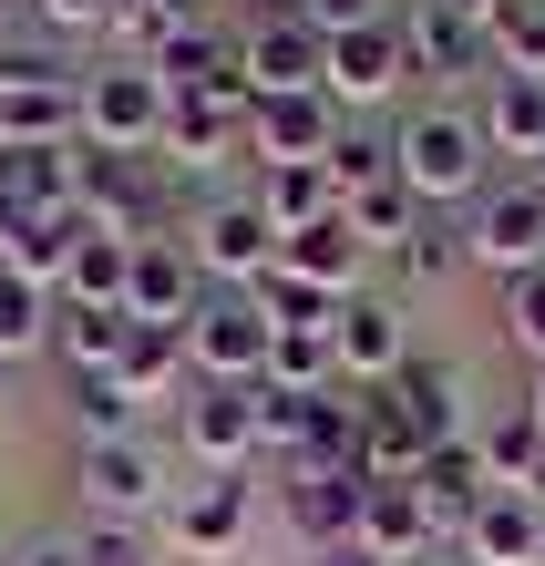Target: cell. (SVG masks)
<instances>
[{"label":"cell","instance_id":"7bdbcfd3","mask_svg":"<svg viewBox=\"0 0 545 566\" xmlns=\"http://www.w3.org/2000/svg\"><path fill=\"white\" fill-rule=\"evenodd\" d=\"M11 566H83V546L73 536H31V546H11Z\"/></svg>","mask_w":545,"mask_h":566},{"label":"cell","instance_id":"4316f807","mask_svg":"<svg viewBox=\"0 0 545 566\" xmlns=\"http://www.w3.org/2000/svg\"><path fill=\"white\" fill-rule=\"evenodd\" d=\"M258 207H268V227L279 238H298V227H319V217H339V186H329V165H258Z\"/></svg>","mask_w":545,"mask_h":566},{"label":"cell","instance_id":"ee69618b","mask_svg":"<svg viewBox=\"0 0 545 566\" xmlns=\"http://www.w3.org/2000/svg\"><path fill=\"white\" fill-rule=\"evenodd\" d=\"M310 566H381V556H360V546H319Z\"/></svg>","mask_w":545,"mask_h":566},{"label":"cell","instance_id":"277c9868","mask_svg":"<svg viewBox=\"0 0 545 566\" xmlns=\"http://www.w3.org/2000/svg\"><path fill=\"white\" fill-rule=\"evenodd\" d=\"M73 207L93 227H114V238H176V227H165V155H104V145H83Z\"/></svg>","mask_w":545,"mask_h":566},{"label":"cell","instance_id":"30bf717a","mask_svg":"<svg viewBox=\"0 0 545 566\" xmlns=\"http://www.w3.org/2000/svg\"><path fill=\"white\" fill-rule=\"evenodd\" d=\"M279 505L298 525V546H350L360 536V505H370V474L360 463H289V484H279Z\"/></svg>","mask_w":545,"mask_h":566},{"label":"cell","instance_id":"484cf974","mask_svg":"<svg viewBox=\"0 0 545 566\" xmlns=\"http://www.w3.org/2000/svg\"><path fill=\"white\" fill-rule=\"evenodd\" d=\"M134 340V319L124 310H93V298H52V350H62V381L73 371H114Z\"/></svg>","mask_w":545,"mask_h":566},{"label":"cell","instance_id":"6da1fadb","mask_svg":"<svg viewBox=\"0 0 545 566\" xmlns=\"http://www.w3.org/2000/svg\"><path fill=\"white\" fill-rule=\"evenodd\" d=\"M391 176L422 196V207H473L494 186V145H484V114L473 104H412L391 124Z\"/></svg>","mask_w":545,"mask_h":566},{"label":"cell","instance_id":"d4e9b609","mask_svg":"<svg viewBox=\"0 0 545 566\" xmlns=\"http://www.w3.org/2000/svg\"><path fill=\"white\" fill-rule=\"evenodd\" d=\"M73 165H83V145H0V217L73 207Z\"/></svg>","mask_w":545,"mask_h":566},{"label":"cell","instance_id":"db71d44e","mask_svg":"<svg viewBox=\"0 0 545 566\" xmlns=\"http://www.w3.org/2000/svg\"><path fill=\"white\" fill-rule=\"evenodd\" d=\"M248 11H258V0H248Z\"/></svg>","mask_w":545,"mask_h":566},{"label":"cell","instance_id":"d6986e66","mask_svg":"<svg viewBox=\"0 0 545 566\" xmlns=\"http://www.w3.org/2000/svg\"><path fill=\"white\" fill-rule=\"evenodd\" d=\"M545 546V494L535 484H494L463 525V566H535Z\"/></svg>","mask_w":545,"mask_h":566},{"label":"cell","instance_id":"bcb514c9","mask_svg":"<svg viewBox=\"0 0 545 566\" xmlns=\"http://www.w3.org/2000/svg\"><path fill=\"white\" fill-rule=\"evenodd\" d=\"M453 11H473V21H484V11H494V0H453Z\"/></svg>","mask_w":545,"mask_h":566},{"label":"cell","instance_id":"8992f818","mask_svg":"<svg viewBox=\"0 0 545 566\" xmlns=\"http://www.w3.org/2000/svg\"><path fill=\"white\" fill-rule=\"evenodd\" d=\"M463 238H473V269L535 279V269H545V186H535V176H494V186L463 207Z\"/></svg>","mask_w":545,"mask_h":566},{"label":"cell","instance_id":"ba28073f","mask_svg":"<svg viewBox=\"0 0 545 566\" xmlns=\"http://www.w3.org/2000/svg\"><path fill=\"white\" fill-rule=\"evenodd\" d=\"M207 269H196V248L186 238H134V279H124V319H145V329H186L196 310H207Z\"/></svg>","mask_w":545,"mask_h":566},{"label":"cell","instance_id":"d6a6232c","mask_svg":"<svg viewBox=\"0 0 545 566\" xmlns=\"http://www.w3.org/2000/svg\"><path fill=\"white\" fill-rule=\"evenodd\" d=\"M124 279H134V238H114V227H93L73 279H62L52 298H93V310H124Z\"/></svg>","mask_w":545,"mask_h":566},{"label":"cell","instance_id":"74e56055","mask_svg":"<svg viewBox=\"0 0 545 566\" xmlns=\"http://www.w3.org/2000/svg\"><path fill=\"white\" fill-rule=\"evenodd\" d=\"M391 176V135L381 124H339V145H329V186H339V207H350L360 186H381Z\"/></svg>","mask_w":545,"mask_h":566},{"label":"cell","instance_id":"4fadbf2b","mask_svg":"<svg viewBox=\"0 0 545 566\" xmlns=\"http://www.w3.org/2000/svg\"><path fill=\"white\" fill-rule=\"evenodd\" d=\"M83 505L124 515V525H145V515L176 505V484H165V463H155L145 432H134V443H83Z\"/></svg>","mask_w":545,"mask_h":566},{"label":"cell","instance_id":"836d02e7","mask_svg":"<svg viewBox=\"0 0 545 566\" xmlns=\"http://www.w3.org/2000/svg\"><path fill=\"white\" fill-rule=\"evenodd\" d=\"M484 42H494V73H535L545 83V0H494Z\"/></svg>","mask_w":545,"mask_h":566},{"label":"cell","instance_id":"9c48e42d","mask_svg":"<svg viewBox=\"0 0 545 566\" xmlns=\"http://www.w3.org/2000/svg\"><path fill=\"white\" fill-rule=\"evenodd\" d=\"M176 432H186V453L207 463V474H248V453H268L258 443V381H196Z\"/></svg>","mask_w":545,"mask_h":566},{"label":"cell","instance_id":"44dd1931","mask_svg":"<svg viewBox=\"0 0 545 566\" xmlns=\"http://www.w3.org/2000/svg\"><path fill=\"white\" fill-rule=\"evenodd\" d=\"M237 145H248V104H207V93H176L165 104V145H155L165 165H227Z\"/></svg>","mask_w":545,"mask_h":566},{"label":"cell","instance_id":"f6af8a7d","mask_svg":"<svg viewBox=\"0 0 545 566\" xmlns=\"http://www.w3.org/2000/svg\"><path fill=\"white\" fill-rule=\"evenodd\" d=\"M525 402H535V422H545V360H535V391H525Z\"/></svg>","mask_w":545,"mask_h":566},{"label":"cell","instance_id":"7c38bea8","mask_svg":"<svg viewBox=\"0 0 545 566\" xmlns=\"http://www.w3.org/2000/svg\"><path fill=\"white\" fill-rule=\"evenodd\" d=\"M339 114L329 93H258L248 104V155L258 165H329V145H339Z\"/></svg>","mask_w":545,"mask_h":566},{"label":"cell","instance_id":"d590c367","mask_svg":"<svg viewBox=\"0 0 545 566\" xmlns=\"http://www.w3.org/2000/svg\"><path fill=\"white\" fill-rule=\"evenodd\" d=\"M42 340H52V289L21 279V269H0V360H21Z\"/></svg>","mask_w":545,"mask_h":566},{"label":"cell","instance_id":"7402d4cb","mask_svg":"<svg viewBox=\"0 0 545 566\" xmlns=\"http://www.w3.org/2000/svg\"><path fill=\"white\" fill-rule=\"evenodd\" d=\"M412 484H422V505H432V525H442V536H463V525H473V505L494 494V474H484V443H473V432H463V443H432Z\"/></svg>","mask_w":545,"mask_h":566},{"label":"cell","instance_id":"ffe728a7","mask_svg":"<svg viewBox=\"0 0 545 566\" xmlns=\"http://www.w3.org/2000/svg\"><path fill=\"white\" fill-rule=\"evenodd\" d=\"M360 556H381V566H432V546H442V525H432V505H422V484H370V505H360V536H350Z\"/></svg>","mask_w":545,"mask_h":566},{"label":"cell","instance_id":"5bb4252c","mask_svg":"<svg viewBox=\"0 0 545 566\" xmlns=\"http://www.w3.org/2000/svg\"><path fill=\"white\" fill-rule=\"evenodd\" d=\"M329 340H339V381H360V391H381L401 360H412V319H401V298L381 289H360V298H339V319H329Z\"/></svg>","mask_w":545,"mask_h":566},{"label":"cell","instance_id":"60d3db41","mask_svg":"<svg viewBox=\"0 0 545 566\" xmlns=\"http://www.w3.org/2000/svg\"><path fill=\"white\" fill-rule=\"evenodd\" d=\"M21 21L52 31V42H73V31H104L114 21V0H21Z\"/></svg>","mask_w":545,"mask_h":566},{"label":"cell","instance_id":"f5cc1de1","mask_svg":"<svg viewBox=\"0 0 545 566\" xmlns=\"http://www.w3.org/2000/svg\"><path fill=\"white\" fill-rule=\"evenodd\" d=\"M0 566H11V556H0Z\"/></svg>","mask_w":545,"mask_h":566},{"label":"cell","instance_id":"4dcf8cb0","mask_svg":"<svg viewBox=\"0 0 545 566\" xmlns=\"http://www.w3.org/2000/svg\"><path fill=\"white\" fill-rule=\"evenodd\" d=\"M473 443H484V474H494V484H535V474H545V422H535V402L494 412Z\"/></svg>","mask_w":545,"mask_h":566},{"label":"cell","instance_id":"c3c4849f","mask_svg":"<svg viewBox=\"0 0 545 566\" xmlns=\"http://www.w3.org/2000/svg\"><path fill=\"white\" fill-rule=\"evenodd\" d=\"M0 391H11V360H0Z\"/></svg>","mask_w":545,"mask_h":566},{"label":"cell","instance_id":"f907efd6","mask_svg":"<svg viewBox=\"0 0 545 566\" xmlns=\"http://www.w3.org/2000/svg\"><path fill=\"white\" fill-rule=\"evenodd\" d=\"M535 566H545V546H535Z\"/></svg>","mask_w":545,"mask_h":566},{"label":"cell","instance_id":"816d5d0a","mask_svg":"<svg viewBox=\"0 0 545 566\" xmlns=\"http://www.w3.org/2000/svg\"><path fill=\"white\" fill-rule=\"evenodd\" d=\"M535 494H545V474H535Z\"/></svg>","mask_w":545,"mask_h":566},{"label":"cell","instance_id":"f1b7e54d","mask_svg":"<svg viewBox=\"0 0 545 566\" xmlns=\"http://www.w3.org/2000/svg\"><path fill=\"white\" fill-rule=\"evenodd\" d=\"M339 217H350V238H360L370 258H381V248L401 258V248H412V227H422V196L401 186V176H381V186H360V196H350Z\"/></svg>","mask_w":545,"mask_h":566},{"label":"cell","instance_id":"e575fe53","mask_svg":"<svg viewBox=\"0 0 545 566\" xmlns=\"http://www.w3.org/2000/svg\"><path fill=\"white\" fill-rule=\"evenodd\" d=\"M268 391H339V340H329V329H279Z\"/></svg>","mask_w":545,"mask_h":566},{"label":"cell","instance_id":"ac0fdd59","mask_svg":"<svg viewBox=\"0 0 545 566\" xmlns=\"http://www.w3.org/2000/svg\"><path fill=\"white\" fill-rule=\"evenodd\" d=\"M381 402L422 432V453H432V443H463V432H473V422H463V371H453V360H432V350L401 360V371L381 381Z\"/></svg>","mask_w":545,"mask_h":566},{"label":"cell","instance_id":"9a60e30c","mask_svg":"<svg viewBox=\"0 0 545 566\" xmlns=\"http://www.w3.org/2000/svg\"><path fill=\"white\" fill-rule=\"evenodd\" d=\"M165 546L196 556V566H217L248 546V474H207V484H186L176 505H165Z\"/></svg>","mask_w":545,"mask_h":566},{"label":"cell","instance_id":"e0dca14e","mask_svg":"<svg viewBox=\"0 0 545 566\" xmlns=\"http://www.w3.org/2000/svg\"><path fill=\"white\" fill-rule=\"evenodd\" d=\"M83 238H93L83 207H21V217H0V269L62 289V279H73V258H83Z\"/></svg>","mask_w":545,"mask_h":566},{"label":"cell","instance_id":"603a6c76","mask_svg":"<svg viewBox=\"0 0 545 566\" xmlns=\"http://www.w3.org/2000/svg\"><path fill=\"white\" fill-rule=\"evenodd\" d=\"M279 269H289V279H310V289H329V298H360L370 248L350 238V217H319V227H298V238L279 248Z\"/></svg>","mask_w":545,"mask_h":566},{"label":"cell","instance_id":"1f68e13d","mask_svg":"<svg viewBox=\"0 0 545 566\" xmlns=\"http://www.w3.org/2000/svg\"><path fill=\"white\" fill-rule=\"evenodd\" d=\"M186 371H196V360H186V329H145V319H134V340H124V360H114V381L134 391V402L176 391Z\"/></svg>","mask_w":545,"mask_h":566},{"label":"cell","instance_id":"2e32d148","mask_svg":"<svg viewBox=\"0 0 545 566\" xmlns=\"http://www.w3.org/2000/svg\"><path fill=\"white\" fill-rule=\"evenodd\" d=\"M401 73H412V52H401V21H360V31H339V42H329L319 93H329L339 114H360V104H381V93H401Z\"/></svg>","mask_w":545,"mask_h":566},{"label":"cell","instance_id":"3957f363","mask_svg":"<svg viewBox=\"0 0 545 566\" xmlns=\"http://www.w3.org/2000/svg\"><path fill=\"white\" fill-rule=\"evenodd\" d=\"M165 104H176V93L155 83V62H93L83 73V145L155 155L165 145Z\"/></svg>","mask_w":545,"mask_h":566},{"label":"cell","instance_id":"b9f144b4","mask_svg":"<svg viewBox=\"0 0 545 566\" xmlns=\"http://www.w3.org/2000/svg\"><path fill=\"white\" fill-rule=\"evenodd\" d=\"M298 21L319 31V42H339V31H360V21H391L381 0H298Z\"/></svg>","mask_w":545,"mask_h":566},{"label":"cell","instance_id":"681fc988","mask_svg":"<svg viewBox=\"0 0 545 566\" xmlns=\"http://www.w3.org/2000/svg\"><path fill=\"white\" fill-rule=\"evenodd\" d=\"M279 11H298V0H279Z\"/></svg>","mask_w":545,"mask_h":566},{"label":"cell","instance_id":"7dc6e473","mask_svg":"<svg viewBox=\"0 0 545 566\" xmlns=\"http://www.w3.org/2000/svg\"><path fill=\"white\" fill-rule=\"evenodd\" d=\"M525 176H535V186H545V155H535V165H525Z\"/></svg>","mask_w":545,"mask_h":566},{"label":"cell","instance_id":"ab89813d","mask_svg":"<svg viewBox=\"0 0 545 566\" xmlns=\"http://www.w3.org/2000/svg\"><path fill=\"white\" fill-rule=\"evenodd\" d=\"M504 340L525 360H545V269L535 279H504Z\"/></svg>","mask_w":545,"mask_h":566},{"label":"cell","instance_id":"f546056e","mask_svg":"<svg viewBox=\"0 0 545 566\" xmlns=\"http://www.w3.org/2000/svg\"><path fill=\"white\" fill-rule=\"evenodd\" d=\"M0 93H83L73 42H52V31H21V42H0Z\"/></svg>","mask_w":545,"mask_h":566},{"label":"cell","instance_id":"7a4b0ae2","mask_svg":"<svg viewBox=\"0 0 545 566\" xmlns=\"http://www.w3.org/2000/svg\"><path fill=\"white\" fill-rule=\"evenodd\" d=\"M186 248H196V269H207L217 289H268V269H279V227H268V207L248 186H227V196H207L196 207V227H186Z\"/></svg>","mask_w":545,"mask_h":566},{"label":"cell","instance_id":"cb8c5ba5","mask_svg":"<svg viewBox=\"0 0 545 566\" xmlns=\"http://www.w3.org/2000/svg\"><path fill=\"white\" fill-rule=\"evenodd\" d=\"M473 114H484V145H494V155H515V165L545 155V83H535V73H494Z\"/></svg>","mask_w":545,"mask_h":566},{"label":"cell","instance_id":"5b68a950","mask_svg":"<svg viewBox=\"0 0 545 566\" xmlns=\"http://www.w3.org/2000/svg\"><path fill=\"white\" fill-rule=\"evenodd\" d=\"M268 350H279V319L258 289H207V310L186 319L196 381H268Z\"/></svg>","mask_w":545,"mask_h":566},{"label":"cell","instance_id":"52a82bcc","mask_svg":"<svg viewBox=\"0 0 545 566\" xmlns=\"http://www.w3.org/2000/svg\"><path fill=\"white\" fill-rule=\"evenodd\" d=\"M237 62H248V93H319L329 73V42L298 11H279V0H258L248 21H237Z\"/></svg>","mask_w":545,"mask_h":566},{"label":"cell","instance_id":"8fae6325","mask_svg":"<svg viewBox=\"0 0 545 566\" xmlns=\"http://www.w3.org/2000/svg\"><path fill=\"white\" fill-rule=\"evenodd\" d=\"M401 52H412V73H422V83H494V42H484V21L453 11V0H412V11H401Z\"/></svg>","mask_w":545,"mask_h":566},{"label":"cell","instance_id":"f35d334b","mask_svg":"<svg viewBox=\"0 0 545 566\" xmlns=\"http://www.w3.org/2000/svg\"><path fill=\"white\" fill-rule=\"evenodd\" d=\"M83 566H165L155 556V536H145V525H124V515H83Z\"/></svg>","mask_w":545,"mask_h":566},{"label":"cell","instance_id":"83f0119b","mask_svg":"<svg viewBox=\"0 0 545 566\" xmlns=\"http://www.w3.org/2000/svg\"><path fill=\"white\" fill-rule=\"evenodd\" d=\"M62 402H73V432H83V443H134V432H145V402H134L114 371H73V381H62Z\"/></svg>","mask_w":545,"mask_h":566},{"label":"cell","instance_id":"8d00e7d4","mask_svg":"<svg viewBox=\"0 0 545 566\" xmlns=\"http://www.w3.org/2000/svg\"><path fill=\"white\" fill-rule=\"evenodd\" d=\"M453 269H473V238H463V217H442V207H422V227H412V248H401V279H453Z\"/></svg>","mask_w":545,"mask_h":566}]
</instances>
